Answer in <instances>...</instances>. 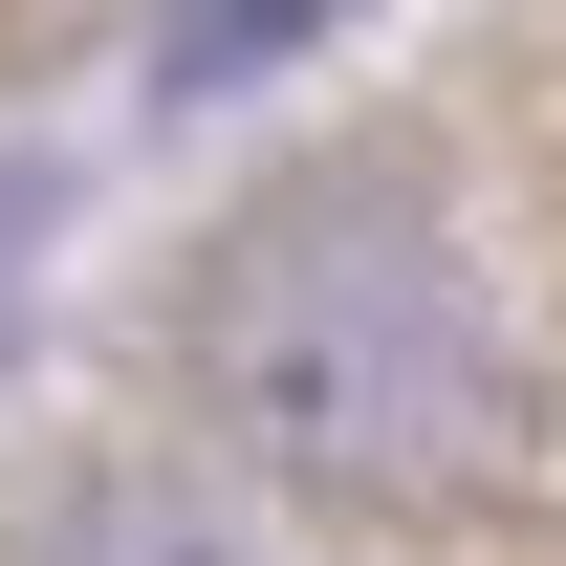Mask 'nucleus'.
Instances as JSON below:
<instances>
[{
	"mask_svg": "<svg viewBox=\"0 0 566 566\" xmlns=\"http://www.w3.org/2000/svg\"><path fill=\"white\" fill-rule=\"evenodd\" d=\"M197 392L283 480H436L480 436V305H458V262L392 197H262L218 240Z\"/></svg>",
	"mask_w": 566,
	"mask_h": 566,
	"instance_id": "1",
	"label": "nucleus"
},
{
	"mask_svg": "<svg viewBox=\"0 0 566 566\" xmlns=\"http://www.w3.org/2000/svg\"><path fill=\"white\" fill-rule=\"evenodd\" d=\"M305 22H327V0H197V22H175V87H240V66H283Z\"/></svg>",
	"mask_w": 566,
	"mask_h": 566,
	"instance_id": "3",
	"label": "nucleus"
},
{
	"mask_svg": "<svg viewBox=\"0 0 566 566\" xmlns=\"http://www.w3.org/2000/svg\"><path fill=\"white\" fill-rule=\"evenodd\" d=\"M44 566H283V545H262L218 480H175V458H109V480L44 523Z\"/></svg>",
	"mask_w": 566,
	"mask_h": 566,
	"instance_id": "2",
	"label": "nucleus"
}]
</instances>
